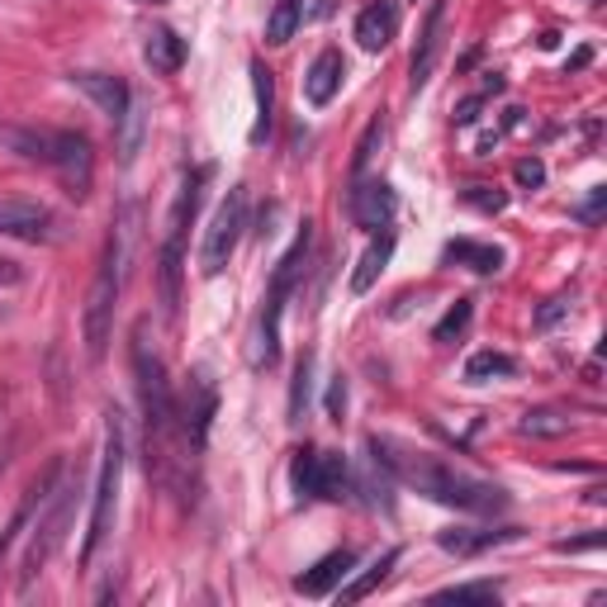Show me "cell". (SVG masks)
I'll list each match as a JSON object with an SVG mask.
<instances>
[{
    "label": "cell",
    "instance_id": "obj_41",
    "mask_svg": "<svg viewBox=\"0 0 607 607\" xmlns=\"http://www.w3.org/2000/svg\"><path fill=\"white\" fill-rule=\"evenodd\" d=\"M14 285H24V266L14 256H0V290H14Z\"/></svg>",
    "mask_w": 607,
    "mask_h": 607
},
{
    "label": "cell",
    "instance_id": "obj_15",
    "mask_svg": "<svg viewBox=\"0 0 607 607\" xmlns=\"http://www.w3.org/2000/svg\"><path fill=\"white\" fill-rule=\"evenodd\" d=\"M342 77H346V62H342V53L337 48H323L309 62V71H304V100H309L313 110H323L337 100L342 91Z\"/></svg>",
    "mask_w": 607,
    "mask_h": 607
},
{
    "label": "cell",
    "instance_id": "obj_32",
    "mask_svg": "<svg viewBox=\"0 0 607 607\" xmlns=\"http://www.w3.org/2000/svg\"><path fill=\"white\" fill-rule=\"evenodd\" d=\"M442 603H499L503 598V584L494 580H480V584H451L437 594Z\"/></svg>",
    "mask_w": 607,
    "mask_h": 607
},
{
    "label": "cell",
    "instance_id": "obj_9",
    "mask_svg": "<svg viewBox=\"0 0 607 607\" xmlns=\"http://www.w3.org/2000/svg\"><path fill=\"white\" fill-rule=\"evenodd\" d=\"M242 228H248V185H233V191L224 195V205L214 209L205 242H199V276L205 280L228 271V262H233V252L242 242Z\"/></svg>",
    "mask_w": 607,
    "mask_h": 607
},
{
    "label": "cell",
    "instance_id": "obj_16",
    "mask_svg": "<svg viewBox=\"0 0 607 607\" xmlns=\"http://www.w3.org/2000/svg\"><path fill=\"white\" fill-rule=\"evenodd\" d=\"M399 34V5L394 0H370L366 10L356 14V43L366 53H385Z\"/></svg>",
    "mask_w": 607,
    "mask_h": 607
},
{
    "label": "cell",
    "instance_id": "obj_29",
    "mask_svg": "<svg viewBox=\"0 0 607 607\" xmlns=\"http://www.w3.org/2000/svg\"><path fill=\"white\" fill-rule=\"evenodd\" d=\"M570 427H574L570 413H560V409H527L523 423H517L523 437H565Z\"/></svg>",
    "mask_w": 607,
    "mask_h": 607
},
{
    "label": "cell",
    "instance_id": "obj_20",
    "mask_svg": "<svg viewBox=\"0 0 607 607\" xmlns=\"http://www.w3.org/2000/svg\"><path fill=\"white\" fill-rule=\"evenodd\" d=\"M442 262L466 266V271H474V276H499V271H503V252L494 248V242L456 238V242H446V248H442Z\"/></svg>",
    "mask_w": 607,
    "mask_h": 607
},
{
    "label": "cell",
    "instance_id": "obj_14",
    "mask_svg": "<svg viewBox=\"0 0 607 607\" xmlns=\"http://www.w3.org/2000/svg\"><path fill=\"white\" fill-rule=\"evenodd\" d=\"M442 28H446V0H432L427 20H423V34H417V48H413V62H409V85L423 91L437 71V57H442Z\"/></svg>",
    "mask_w": 607,
    "mask_h": 607
},
{
    "label": "cell",
    "instance_id": "obj_7",
    "mask_svg": "<svg viewBox=\"0 0 607 607\" xmlns=\"http://www.w3.org/2000/svg\"><path fill=\"white\" fill-rule=\"evenodd\" d=\"M77 494H81L77 480H71V474H57L48 499L38 503V523H34V531H28V551H24V565H20V598H28L34 580L48 570V560L62 551L71 513H77Z\"/></svg>",
    "mask_w": 607,
    "mask_h": 607
},
{
    "label": "cell",
    "instance_id": "obj_25",
    "mask_svg": "<svg viewBox=\"0 0 607 607\" xmlns=\"http://www.w3.org/2000/svg\"><path fill=\"white\" fill-rule=\"evenodd\" d=\"M356 484H352V466H346L342 451H318V499H352Z\"/></svg>",
    "mask_w": 607,
    "mask_h": 607
},
{
    "label": "cell",
    "instance_id": "obj_19",
    "mask_svg": "<svg viewBox=\"0 0 607 607\" xmlns=\"http://www.w3.org/2000/svg\"><path fill=\"white\" fill-rule=\"evenodd\" d=\"M389 256H394V233L389 228H380V233L370 238V248L360 252V262H356V271H352V295H370L375 290V280L385 276V266H389Z\"/></svg>",
    "mask_w": 607,
    "mask_h": 607
},
{
    "label": "cell",
    "instance_id": "obj_23",
    "mask_svg": "<svg viewBox=\"0 0 607 607\" xmlns=\"http://www.w3.org/2000/svg\"><path fill=\"white\" fill-rule=\"evenodd\" d=\"M503 541H517V527H503V531H474V527H451L442 531L437 546L451 556H480L489 546H503Z\"/></svg>",
    "mask_w": 607,
    "mask_h": 607
},
{
    "label": "cell",
    "instance_id": "obj_36",
    "mask_svg": "<svg viewBox=\"0 0 607 607\" xmlns=\"http://www.w3.org/2000/svg\"><path fill=\"white\" fill-rule=\"evenodd\" d=\"M513 176H517V185H523V191H541V185H546V167H541V157H523Z\"/></svg>",
    "mask_w": 607,
    "mask_h": 607
},
{
    "label": "cell",
    "instance_id": "obj_5",
    "mask_svg": "<svg viewBox=\"0 0 607 607\" xmlns=\"http://www.w3.org/2000/svg\"><path fill=\"white\" fill-rule=\"evenodd\" d=\"M205 181H209V167H195L181 176V191L171 199V214H167V238H162V256H157V285H162V309L167 318H176L181 309V276H185V233L195 224V209L205 199Z\"/></svg>",
    "mask_w": 607,
    "mask_h": 607
},
{
    "label": "cell",
    "instance_id": "obj_35",
    "mask_svg": "<svg viewBox=\"0 0 607 607\" xmlns=\"http://www.w3.org/2000/svg\"><path fill=\"white\" fill-rule=\"evenodd\" d=\"M470 299H456L451 304V309H446V318H442V323L437 328H432V337H437V342H451V337H460V332H466V323H470Z\"/></svg>",
    "mask_w": 607,
    "mask_h": 607
},
{
    "label": "cell",
    "instance_id": "obj_12",
    "mask_svg": "<svg viewBox=\"0 0 607 607\" xmlns=\"http://www.w3.org/2000/svg\"><path fill=\"white\" fill-rule=\"evenodd\" d=\"M394 209L399 199L389 191L385 181H352V195H346V214H352L356 228H366V233H380V228L394 224Z\"/></svg>",
    "mask_w": 607,
    "mask_h": 607
},
{
    "label": "cell",
    "instance_id": "obj_2",
    "mask_svg": "<svg viewBox=\"0 0 607 607\" xmlns=\"http://www.w3.org/2000/svg\"><path fill=\"white\" fill-rule=\"evenodd\" d=\"M134 385H138V409H142V432H148V474L162 484H176L181 466V417H176V394H171L167 366L152 352L148 328L134 332Z\"/></svg>",
    "mask_w": 607,
    "mask_h": 607
},
{
    "label": "cell",
    "instance_id": "obj_22",
    "mask_svg": "<svg viewBox=\"0 0 607 607\" xmlns=\"http://www.w3.org/2000/svg\"><path fill=\"white\" fill-rule=\"evenodd\" d=\"M252 91H256V124H252V148H262L271 138V128H276V81H271V71L252 57Z\"/></svg>",
    "mask_w": 607,
    "mask_h": 607
},
{
    "label": "cell",
    "instance_id": "obj_18",
    "mask_svg": "<svg viewBox=\"0 0 607 607\" xmlns=\"http://www.w3.org/2000/svg\"><path fill=\"white\" fill-rule=\"evenodd\" d=\"M352 565H356V556H352V551H332V556L318 560L313 570H304L299 580H295V588H299L304 598H328L332 588H337V584L346 580V574H352Z\"/></svg>",
    "mask_w": 607,
    "mask_h": 607
},
{
    "label": "cell",
    "instance_id": "obj_40",
    "mask_svg": "<svg viewBox=\"0 0 607 607\" xmlns=\"http://www.w3.org/2000/svg\"><path fill=\"white\" fill-rule=\"evenodd\" d=\"M603 546V531H594V537H580V541H556L560 556H584V551H598Z\"/></svg>",
    "mask_w": 607,
    "mask_h": 607
},
{
    "label": "cell",
    "instance_id": "obj_33",
    "mask_svg": "<svg viewBox=\"0 0 607 607\" xmlns=\"http://www.w3.org/2000/svg\"><path fill=\"white\" fill-rule=\"evenodd\" d=\"M309 375H313V356L304 352L295 360V385H290V423H304V409H309Z\"/></svg>",
    "mask_w": 607,
    "mask_h": 607
},
{
    "label": "cell",
    "instance_id": "obj_8",
    "mask_svg": "<svg viewBox=\"0 0 607 607\" xmlns=\"http://www.w3.org/2000/svg\"><path fill=\"white\" fill-rule=\"evenodd\" d=\"M119 484H124V417L119 409L105 413V451H100V474H95V494H91V523H85L81 541V565H91L100 541L110 537L114 508H119Z\"/></svg>",
    "mask_w": 607,
    "mask_h": 607
},
{
    "label": "cell",
    "instance_id": "obj_24",
    "mask_svg": "<svg viewBox=\"0 0 607 607\" xmlns=\"http://www.w3.org/2000/svg\"><path fill=\"white\" fill-rule=\"evenodd\" d=\"M57 474H62V466H53V470L43 474V480H38V484H34V489H28V494H24V503H20V508H14V517L5 523V531H0V560L10 556V546L20 541V531H24L28 523H34V508H38L43 499H48V489H53V480H57Z\"/></svg>",
    "mask_w": 607,
    "mask_h": 607
},
{
    "label": "cell",
    "instance_id": "obj_6",
    "mask_svg": "<svg viewBox=\"0 0 607 607\" xmlns=\"http://www.w3.org/2000/svg\"><path fill=\"white\" fill-rule=\"evenodd\" d=\"M124 290V228H114L110 242H105V256H100V271L91 280V295H85V309H81V332H85V360L100 366L110 352V337H114V304H119Z\"/></svg>",
    "mask_w": 607,
    "mask_h": 607
},
{
    "label": "cell",
    "instance_id": "obj_30",
    "mask_svg": "<svg viewBox=\"0 0 607 607\" xmlns=\"http://www.w3.org/2000/svg\"><path fill=\"white\" fill-rule=\"evenodd\" d=\"M517 360L508 352H474L466 360V380L470 385H484V380H499V375H513Z\"/></svg>",
    "mask_w": 607,
    "mask_h": 607
},
{
    "label": "cell",
    "instance_id": "obj_31",
    "mask_svg": "<svg viewBox=\"0 0 607 607\" xmlns=\"http://www.w3.org/2000/svg\"><path fill=\"white\" fill-rule=\"evenodd\" d=\"M290 484H295V499L299 503H313L318 499V446H304L290 466Z\"/></svg>",
    "mask_w": 607,
    "mask_h": 607
},
{
    "label": "cell",
    "instance_id": "obj_39",
    "mask_svg": "<svg viewBox=\"0 0 607 607\" xmlns=\"http://www.w3.org/2000/svg\"><path fill=\"white\" fill-rule=\"evenodd\" d=\"M342 409H346V380L332 375V389H328V417L332 423H342Z\"/></svg>",
    "mask_w": 607,
    "mask_h": 607
},
{
    "label": "cell",
    "instance_id": "obj_42",
    "mask_svg": "<svg viewBox=\"0 0 607 607\" xmlns=\"http://www.w3.org/2000/svg\"><path fill=\"white\" fill-rule=\"evenodd\" d=\"M480 105H484V100H480V95H470L466 105L456 110V124H474V119H480Z\"/></svg>",
    "mask_w": 607,
    "mask_h": 607
},
{
    "label": "cell",
    "instance_id": "obj_1",
    "mask_svg": "<svg viewBox=\"0 0 607 607\" xmlns=\"http://www.w3.org/2000/svg\"><path fill=\"white\" fill-rule=\"evenodd\" d=\"M370 446L380 451L385 466L394 470V480L417 489V494L432 503H442V508L474 513V517H494L508 508V489H499L494 480H480V474H470V470H456L451 460L413 451V446H403L394 437H370Z\"/></svg>",
    "mask_w": 607,
    "mask_h": 607
},
{
    "label": "cell",
    "instance_id": "obj_34",
    "mask_svg": "<svg viewBox=\"0 0 607 607\" xmlns=\"http://www.w3.org/2000/svg\"><path fill=\"white\" fill-rule=\"evenodd\" d=\"M460 199H466L470 209H480V214H503V209H508V195H503L499 185H466Z\"/></svg>",
    "mask_w": 607,
    "mask_h": 607
},
{
    "label": "cell",
    "instance_id": "obj_10",
    "mask_svg": "<svg viewBox=\"0 0 607 607\" xmlns=\"http://www.w3.org/2000/svg\"><path fill=\"white\" fill-rule=\"evenodd\" d=\"M214 413H219V385L205 366H195L185 375V394L176 403V417H181V437H185V451L199 456L209 442V427H214Z\"/></svg>",
    "mask_w": 607,
    "mask_h": 607
},
{
    "label": "cell",
    "instance_id": "obj_37",
    "mask_svg": "<svg viewBox=\"0 0 607 607\" xmlns=\"http://www.w3.org/2000/svg\"><path fill=\"white\" fill-rule=\"evenodd\" d=\"M603 205H607V191H603V185H594L584 205L574 209V219H580V224H598V219H603Z\"/></svg>",
    "mask_w": 607,
    "mask_h": 607
},
{
    "label": "cell",
    "instance_id": "obj_38",
    "mask_svg": "<svg viewBox=\"0 0 607 607\" xmlns=\"http://www.w3.org/2000/svg\"><path fill=\"white\" fill-rule=\"evenodd\" d=\"M565 313H570V299H565V295L546 299L541 309H537V328H556V323H560V318H565Z\"/></svg>",
    "mask_w": 607,
    "mask_h": 607
},
{
    "label": "cell",
    "instance_id": "obj_13",
    "mask_svg": "<svg viewBox=\"0 0 607 607\" xmlns=\"http://www.w3.org/2000/svg\"><path fill=\"white\" fill-rule=\"evenodd\" d=\"M77 91L91 100V105L105 114L110 124H119L124 119V110H128V100H134V91H128V81L124 77H110V71H71L67 77Z\"/></svg>",
    "mask_w": 607,
    "mask_h": 607
},
{
    "label": "cell",
    "instance_id": "obj_3",
    "mask_svg": "<svg viewBox=\"0 0 607 607\" xmlns=\"http://www.w3.org/2000/svg\"><path fill=\"white\" fill-rule=\"evenodd\" d=\"M0 148H10L24 162L57 171L67 195H77V199L91 195L95 152H91V138L77 134V128H0Z\"/></svg>",
    "mask_w": 607,
    "mask_h": 607
},
{
    "label": "cell",
    "instance_id": "obj_17",
    "mask_svg": "<svg viewBox=\"0 0 607 607\" xmlns=\"http://www.w3.org/2000/svg\"><path fill=\"white\" fill-rule=\"evenodd\" d=\"M352 484H356V494H366L375 503V508L394 513V470L385 466L370 442H366V456H360V474H352Z\"/></svg>",
    "mask_w": 607,
    "mask_h": 607
},
{
    "label": "cell",
    "instance_id": "obj_27",
    "mask_svg": "<svg viewBox=\"0 0 607 607\" xmlns=\"http://www.w3.org/2000/svg\"><path fill=\"white\" fill-rule=\"evenodd\" d=\"M399 565V551H385V556H375L370 560V565L366 570H360L356 574V580L352 584H346L342 588V603H360V598H366V594H375V588H380L385 580H389V570H394Z\"/></svg>",
    "mask_w": 607,
    "mask_h": 607
},
{
    "label": "cell",
    "instance_id": "obj_28",
    "mask_svg": "<svg viewBox=\"0 0 607 607\" xmlns=\"http://www.w3.org/2000/svg\"><path fill=\"white\" fill-rule=\"evenodd\" d=\"M385 148V114H375V119L366 124V134L356 138V152H352V181H360L370 171V162L380 157Z\"/></svg>",
    "mask_w": 607,
    "mask_h": 607
},
{
    "label": "cell",
    "instance_id": "obj_21",
    "mask_svg": "<svg viewBox=\"0 0 607 607\" xmlns=\"http://www.w3.org/2000/svg\"><path fill=\"white\" fill-rule=\"evenodd\" d=\"M142 62H148L157 77H176V71L185 67V38L176 34V28H152L148 43H142Z\"/></svg>",
    "mask_w": 607,
    "mask_h": 607
},
{
    "label": "cell",
    "instance_id": "obj_4",
    "mask_svg": "<svg viewBox=\"0 0 607 607\" xmlns=\"http://www.w3.org/2000/svg\"><path fill=\"white\" fill-rule=\"evenodd\" d=\"M309 228H313L309 219L299 224L290 252L276 262V276H271V285H266L262 313H256V332H252V346H248V360H252L256 370H271L280 360V318H285V299H290L299 271H304V256H309V242H313Z\"/></svg>",
    "mask_w": 607,
    "mask_h": 607
},
{
    "label": "cell",
    "instance_id": "obj_11",
    "mask_svg": "<svg viewBox=\"0 0 607 607\" xmlns=\"http://www.w3.org/2000/svg\"><path fill=\"white\" fill-rule=\"evenodd\" d=\"M0 238L28 242V248H53V242H62V219L38 199L5 195L0 199Z\"/></svg>",
    "mask_w": 607,
    "mask_h": 607
},
{
    "label": "cell",
    "instance_id": "obj_26",
    "mask_svg": "<svg viewBox=\"0 0 607 607\" xmlns=\"http://www.w3.org/2000/svg\"><path fill=\"white\" fill-rule=\"evenodd\" d=\"M304 24V0H271L266 14V43L271 48H285L295 38V28Z\"/></svg>",
    "mask_w": 607,
    "mask_h": 607
}]
</instances>
